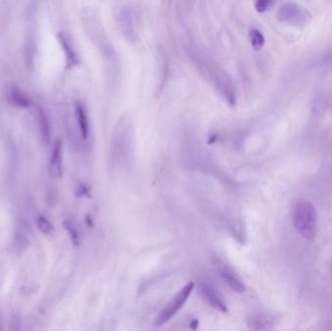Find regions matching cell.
<instances>
[{"mask_svg": "<svg viewBox=\"0 0 332 331\" xmlns=\"http://www.w3.org/2000/svg\"><path fill=\"white\" fill-rule=\"evenodd\" d=\"M197 287L201 298L213 309L217 310L220 313H227V306L219 295L217 290L209 283L204 280H200L197 282Z\"/></svg>", "mask_w": 332, "mask_h": 331, "instance_id": "cell-3", "label": "cell"}, {"mask_svg": "<svg viewBox=\"0 0 332 331\" xmlns=\"http://www.w3.org/2000/svg\"><path fill=\"white\" fill-rule=\"evenodd\" d=\"M51 168L53 174L56 177L61 176L62 174V145L60 141H57L53 150Z\"/></svg>", "mask_w": 332, "mask_h": 331, "instance_id": "cell-9", "label": "cell"}, {"mask_svg": "<svg viewBox=\"0 0 332 331\" xmlns=\"http://www.w3.org/2000/svg\"><path fill=\"white\" fill-rule=\"evenodd\" d=\"M276 322V318L269 314H255L247 319V327L250 331H269Z\"/></svg>", "mask_w": 332, "mask_h": 331, "instance_id": "cell-5", "label": "cell"}, {"mask_svg": "<svg viewBox=\"0 0 332 331\" xmlns=\"http://www.w3.org/2000/svg\"><path fill=\"white\" fill-rule=\"evenodd\" d=\"M37 122L39 126V131L42 140L45 143H49L51 140V122L48 115L43 109H37Z\"/></svg>", "mask_w": 332, "mask_h": 331, "instance_id": "cell-8", "label": "cell"}, {"mask_svg": "<svg viewBox=\"0 0 332 331\" xmlns=\"http://www.w3.org/2000/svg\"><path fill=\"white\" fill-rule=\"evenodd\" d=\"M217 269L219 275L223 280V282L230 287L233 291L238 293H242L245 291L246 287L244 285L243 281L237 276V274L233 270L221 263L217 266Z\"/></svg>", "mask_w": 332, "mask_h": 331, "instance_id": "cell-6", "label": "cell"}, {"mask_svg": "<svg viewBox=\"0 0 332 331\" xmlns=\"http://www.w3.org/2000/svg\"><path fill=\"white\" fill-rule=\"evenodd\" d=\"M36 223H37L38 229L45 235H50L55 231V227L52 224V222L49 221L47 218H45L44 216H39L36 220Z\"/></svg>", "mask_w": 332, "mask_h": 331, "instance_id": "cell-15", "label": "cell"}, {"mask_svg": "<svg viewBox=\"0 0 332 331\" xmlns=\"http://www.w3.org/2000/svg\"><path fill=\"white\" fill-rule=\"evenodd\" d=\"M198 326H200V321L196 319H193L189 322V327L192 329L193 331H196L198 329Z\"/></svg>", "mask_w": 332, "mask_h": 331, "instance_id": "cell-19", "label": "cell"}, {"mask_svg": "<svg viewBox=\"0 0 332 331\" xmlns=\"http://www.w3.org/2000/svg\"><path fill=\"white\" fill-rule=\"evenodd\" d=\"M309 15L306 14L303 7H300L295 3H287L281 7L278 11V20L281 22H288L290 24H298L306 22L307 17Z\"/></svg>", "mask_w": 332, "mask_h": 331, "instance_id": "cell-4", "label": "cell"}, {"mask_svg": "<svg viewBox=\"0 0 332 331\" xmlns=\"http://www.w3.org/2000/svg\"><path fill=\"white\" fill-rule=\"evenodd\" d=\"M75 116H76L80 133L82 134L84 139H87L89 134V118H88V113H87L85 106L80 102L76 103Z\"/></svg>", "mask_w": 332, "mask_h": 331, "instance_id": "cell-7", "label": "cell"}, {"mask_svg": "<svg viewBox=\"0 0 332 331\" xmlns=\"http://www.w3.org/2000/svg\"><path fill=\"white\" fill-rule=\"evenodd\" d=\"M271 5H272V2L271 1H268V0H257V1H255V10L258 12V13H263Z\"/></svg>", "mask_w": 332, "mask_h": 331, "instance_id": "cell-17", "label": "cell"}, {"mask_svg": "<svg viewBox=\"0 0 332 331\" xmlns=\"http://www.w3.org/2000/svg\"><path fill=\"white\" fill-rule=\"evenodd\" d=\"M121 26L123 32L126 34L127 38H133V24L130 14L128 11H122L121 13Z\"/></svg>", "mask_w": 332, "mask_h": 331, "instance_id": "cell-14", "label": "cell"}, {"mask_svg": "<svg viewBox=\"0 0 332 331\" xmlns=\"http://www.w3.org/2000/svg\"><path fill=\"white\" fill-rule=\"evenodd\" d=\"M292 223L299 234L307 239H315L318 232L317 212L312 202L306 199H297L291 208Z\"/></svg>", "mask_w": 332, "mask_h": 331, "instance_id": "cell-1", "label": "cell"}, {"mask_svg": "<svg viewBox=\"0 0 332 331\" xmlns=\"http://www.w3.org/2000/svg\"><path fill=\"white\" fill-rule=\"evenodd\" d=\"M60 42H61V45L67 53V62L69 64V67H74L78 63V58L77 55L75 54L74 50L72 49L71 45H70V42L67 40V37L65 36H60Z\"/></svg>", "mask_w": 332, "mask_h": 331, "instance_id": "cell-13", "label": "cell"}, {"mask_svg": "<svg viewBox=\"0 0 332 331\" xmlns=\"http://www.w3.org/2000/svg\"><path fill=\"white\" fill-rule=\"evenodd\" d=\"M11 100L14 104L20 107H27L29 105V100L25 94L20 90H13L11 92Z\"/></svg>", "mask_w": 332, "mask_h": 331, "instance_id": "cell-16", "label": "cell"}, {"mask_svg": "<svg viewBox=\"0 0 332 331\" xmlns=\"http://www.w3.org/2000/svg\"><path fill=\"white\" fill-rule=\"evenodd\" d=\"M86 221H87V225L89 226V227H91V226L93 225V222H92V220H91L90 216H87V218H86Z\"/></svg>", "mask_w": 332, "mask_h": 331, "instance_id": "cell-20", "label": "cell"}, {"mask_svg": "<svg viewBox=\"0 0 332 331\" xmlns=\"http://www.w3.org/2000/svg\"><path fill=\"white\" fill-rule=\"evenodd\" d=\"M249 36H250V41H251V45H252L254 51L255 52L260 51L265 44L264 36L258 29H255V28L250 30Z\"/></svg>", "mask_w": 332, "mask_h": 331, "instance_id": "cell-12", "label": "cell"}, {"mask_svg": "<svg viewBox=\"0 0 332 331\" xmlns=\"http://www.w3.org/2000/svg\"><path fill=\"white\" fill-rule=\"evenodd\" d=\"M10 329L11 331H22V324H21V320L18 316H13L11 320H10Z\"/></svg>", "mask_w": 332, "mask_h": 331, "instance_id": "cell-18", "label": "cell"}, {"mask_svg": "<svg viewBox=\"0 0 332 331\" xmlns=\"http://www.w3.org/2000/svg\"><path fill=\"white\" fill-rule=\"evenodd\" d=\"M62 225L68 233L72 244L74 246H79L80 245V232H79L76 223L72 220L67 219L62 222Z\"/></svg>", "mask_w": 332, "mask_h": 331, "instance_id": "cell-11", "label": "cell"}, {"mask_svg": "<svg viewBox=\"0 0 332 331\" xmlns=\"http://www.w3.org/2000/svg\"><path fill=\"white\" fill-rule=\"evenodd\" d=\"M194 286V282H188L178 291L175 296L172 297L157 316L155 321V326L158 327L165 324L168 320H171L178 312L184 307V305L188 301V297L190 296Z\"/></svg>", "mask_w": 332, "mask_h": 331, "instance_id": "cell-2", "label": "cell"}, {"mask_svg": "<svg viewBox=\"0 0 332 331\" xmlns=\"http://www.w3.org/2000/svg\"><path fill=\"white\" fill-rule=\"evenodd\" d=\"M29 236L28 232L24 229V227H20L17 229L15 237H14V247L18 252L24 251L29 246Z\"/></svg>", "mask_w": 332, "mask_h": 331, "instance_id": "cell-10", "label": "cell"}]
</instances>
